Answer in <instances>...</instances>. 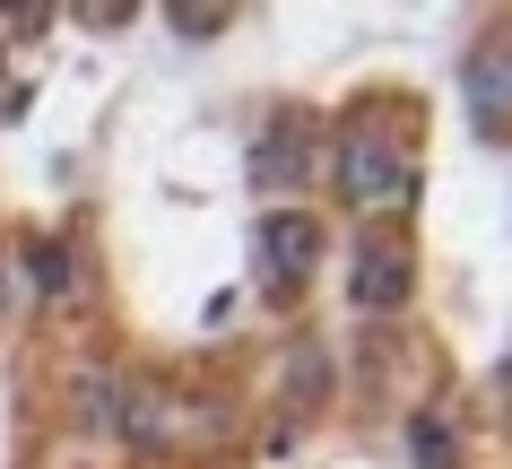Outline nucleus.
<instances>
[{
  "label": "nucleus",
  "mask_w": 512,
  "mask_h": 469,
  "mask_svg": "<svg viewBox=\"0 0 512 469\" xmlns=\"http://www.w3.org/2000/svg\"><path fill=\"white\" fill-rule=\"evenodd\" d=\"M330 174H339V200H356V209H400V200L417 192V166H408V157L374 131V122H356V131L339 139Z\"/></svg>",
  "instance_id": "nucleus-1"
},
{
  "label": "nucleus",
  "mask_w": 512,
  "mask_h": 469,
  "mask_svg": "<svg viewBox=\"0 0 512 469\" xmlns=\"http://www.w3.org/2000/svg\"><path fill=\"white\" fill-rule=\"evenodd\" d=\"M408 287H417V252H408V235H400V226H365V235H356V261H348L356 313H391V304H408Z\"/></svg>",
  "instance_id": "nucleus-2"
},
{
  "label": "nucleus",
  "mask_w": 512,
  "mask_h": 469,
  "mask_svg": "<svg viewBox=\"0 0 512 469\" xmlns=\"http://www.w3.org/2000/svg\"><path fill=\"white\" fill-rule=\"evenodd\" d=\"M313 261H322V226L304 218V209H270L261 218V270H270V287L296 296L304 278H313Z\"/></svg>",
  "instance_id": "nucleus-3"
},
{
  "label": "nucleus",
  "mask_w": 512,
  "mask_h": 469,
  "mask_svg": "<svg viewBox=\"0 0 512 469\" xmlns=\"http://www.w3.org/2000/svg\"><path fill=\"white\" fill-rule=\"evenodd\" d=\"M460 105H469L478 148H504V35H478L469 44V61H460Z\"/></svg>",
  "instance_id": "nucleus-4"
},
{
  "label": "nucleus",
  "mask_w": 512,
  "mask_h": 469,
  "mask_svg": "<svg viewBox=\"0 0 512 469\" xmlns=\"http://www.w3.org/2000/svg\"><path fill=\"white\" fill-rule=\"evenodd\" d=\"M304 174H313V122L304 113H278L270 131H261V148H252V183L261 192H287Z\"/></svg>",
  "instance_id": "nucleus-5"
},
{
  "label": "nucleus",
  "mask_w": 512,
  "mask_h": 469,
  "mask_svg": "<svg viewBox=\"0 0 512 469\" xmlns=\"http://www.w3.org/2000/svg\"><path fill=\"white\" fill-rule=\"evenodd\" d=\"M27 278H35V296H70V287H79V252H70V235H35V244H27Z\"/></svg>",
  "instance_id": "nucleus-6"
},
{
  "label": "nucleus",
  "mask_w": 512,
  "mask_h": 469,
  "mask_svg": "<svg viewBox=\"0 0 512 469\" xmlns=\"http://www.w3.org/2000/svg\"><path fill=\"white\" fill-rule=\"evenodd\" d=\"M122 391H131V383H113V374L79 383V426H87V435H113V426H122Z\"/></svg>",
  "instance_id": "nucleus-7"
},
{
  "label": "nucleus",
  "mask_w": 512,
  "mask_h": 469,
  "mask_svg": "<svg viewBox=\"0 0 512 469\" xmlns=\"http://www.w3.org/2000/svg\"><path fill=\"white\" fill-rule=\"evenodd\" d=\"M122 443H131V452H157L165 443V409L148 391H122Z\"/></svg>",
  "instance_id": "nucleus-8"
},
{
  "label": "nucleus",
  "mask_w": 512,
  "mask_h": 469,
  "mask_svg": "<svg viewBox=\"0 0 512 469\" xmlns=\"http://www.w3.org/2000/svg\"><path fill=\"white\" fill-rule=\"evenodd\" d=\"M408 461L417 469H452V426H443V417H408Z\"/></svg>",
  "instance_id": "nucleus-9"
},
{
  "label": "nucleus",
  "mask_w": 512,
  "mask_h": 469,
  "mask_svg": "<svg viewBox=\"0 0 512 469\" xmlns=\"http://www.w3.org/2000/svg\"><path fill=\"white\" fill-rule=\"evenodd\" d=\"M287 391H296V400H322V391H330L322 348H296V365H287Z\"/></svg>",
  "instance_id": "nucleus-10"
},
{
  "label": "nucleus",
  "mask_w": 512,
  "mask_h": 469,
  "mask_svg": "<svg viewBox=\"0 0 512 469\" xmlns=\"http://www.w3.org/2000/svg\"><path fill=\"white\" fill-rule=\"evenodd\" d=\"M174 27H183V35H217V27H226V9H217V0H191V9H174Z\"/></svg>",
  "instance_id": "nucleus-11"
}]
</instances>
